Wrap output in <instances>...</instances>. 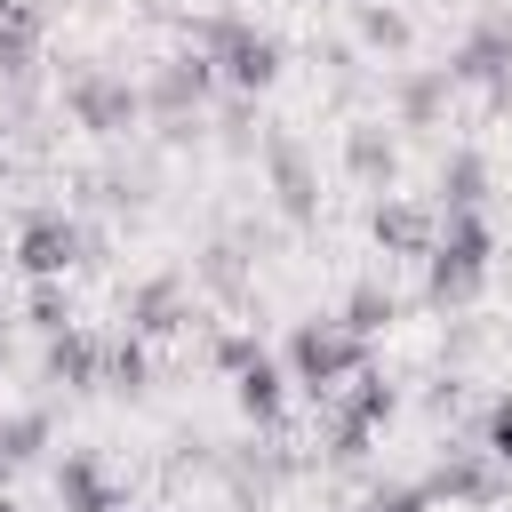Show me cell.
I'll return each mask as SVG.
<instances>
[{
	"instance_id": "obj_1",
	"label": "cell",
	"mask_w": 512,
	"mask_h": 512,
	"mask_svg": "<svg viewBox=\"0 0 512 512\" xmlns=\"http://www.w3.org/2000/svg\"><path fill=\"white\" fill-rule=\"evenodd\" d=\"M496 448L512 456V408H496Z\"/></svg>"
}]
</instances>
